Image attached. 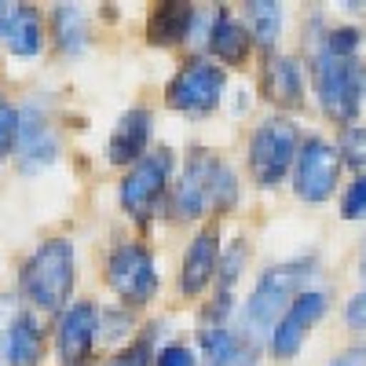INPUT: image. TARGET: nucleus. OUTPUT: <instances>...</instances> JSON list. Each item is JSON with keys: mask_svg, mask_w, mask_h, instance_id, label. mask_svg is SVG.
Listing matches in <instances>:
<instances>
[{"mask_svg": "<svg viewBox=\"0 0 366 366\" xmlns=\"http://www.w3.org/2000/svg\"><path fill=\"white\" fill-rule=\"evenodd\" d=\"M238 202V176L212 150L198 147L187 154L176 183L169 187V212L176 220H202L209 212H231Z\"/></svg>", "mask_w": 366, "mask_h": 366, "instance_id": "1", "label": "nucleus"}, {"mask_svg": "<svg viewBox=\"0 0 366 366\" xmlns=\"http://www.w3.org/2000/svg\"><path fill=\"white\" fill-rule=\"evenodd\" d=\"M312 279H315V260H312V257L286 260V264L267 267L260 279H257V286H253V293H249V300H246V308H242V330H238V333H242L249 345L271 337L274 322H279V319L286 315L290 304H293L304 290H308Z\"/></svg>", "mask_w": 366, "mask_h": 366, "instance_id": "2", "label": "nucleus"}, {"mask_svg": "<svg viewBox=\"0 0 366 366\" xmlns=\"http://www.w3.org/2000/svg\"><path fill=\"white\" fill-rule=\"evenodd\" d=\"M19 293L29 304V312H63L74 293V242H41L19 267Z\"/></svg>", "mask_w": 366, "mask_h": 366, "instance_id": "3", "label": "nucleus"}, {"mask_svg": "<svg viewBox=\"0 0 366 366\" xmlns=\"http://www.w3.org/2000/svg\"><path fill=\"white\" fill-rule=\"evenodd\" d=\"M312 84H315V96H319L322 110L337 125L352 129L362 103H366V63H359L355 55L345 59V55H330V51L315 48Z\"/></svg>", "mask_w": 366, "mask_h": 366, "instance_id": "4", "label": "nucleus"}, {"mask_svg": "<svg viewBox=\"0 0 366 366\" xmlns=\"http://www.w3.org/2000/svg\"><path fill=\"white\" fill-rule=\"evenodd\" d=\"M172 165H176V154L169 147H158V150H147V158H139L125 176H121V187H117V198H121V209L129 217L147 227L154 209L162 205V198L169 194L172 187Z\"/></svg>", "mask_w": 366, "mask_h": 366, "instance_id": "5", "label": "nucleus"}, {"mask_svg": "<svg viewBox=\"0 0 366 366\" xmlns=\"http://www.w3.org/2000/svg\"><path fill=\"white\" fill-rule=\"evenodd\" d=\"M300 150V129L290 117H267L253 129L249 136V172L257 179V187H279L286 172H293Z\"/></svg>", "mask_w": 366, "mask_h": 366, "instance_id": "6", "label": "nucleus"}, {"mask_svg": "<svg viewBox=\"0 0 366 366\" xmlns=\"http://www.w3.org/2000/svg\"><path fill=\"white\" fill-rule=\"evenodd\" d=\"M224 88H227V74L220 63H212V59H191L165 84V103L176 114L205 117L224 103Z\"/></svg>", "mask_w": 366, "mask_h": 366, "instance_id": "7", "label": "nucleus"}, {"mask_svg": "<svg viewBox=\"0 0 366 366\" xmlns=\"http://www.w3.org/2000/svg\"><path fill=\"white\" fill-rule=\"evenodd\" d=\"M107 282L129 308H143L158 293V264L147 246L139 242H121L110 249L107 260Z\"/></svg>", "mask_w": 366, "mask_h": 366, "instance_id": "8", "label": "nucleus"}, {"mask_svg": "<svg viewBox=\"0 0 366 366\" xmlns=\"http://www.w3.org/2000/svg\"><path fill=\"white\" fill-rule=\"evenodd\" d=\"M337 179H341L337 143H330L322 136L300 139L297 162H293V194L300 202H326L337 191Z\"/></svg>", "mask_w": 366, "mask_h": 366, "instance_id": "9", "label": "nucleus"}, {"mask_svg": "<svg viewBox=\"0 0 366 366\" xmlns=\"http://www.w3.org/2000/svg\"><path fill=\"white\" fill-rule=\"evenodd\" d=\"M99 341V308L92 300H74L70 308L59 315L55 326V355L63 366H88L96 359Z\"/></svg>", "mask_w": 366, "mask_h": 366, "instance_id": "10", "label": "nucleus"}, {"mask_svg": "<svg viewBox=\"0 0 366 366\" xmlns=\"http://www.w3.org/2000/svg\"><path fill=\"white\" fill-rule=\"evenodd\" d=\"M326 308H330V297H326L322 290H304V293L290 304V308H286V315L274 322L271 337H267L271 355L279 359V362L293 359V355L300 352V345L308 341L312 326L326 315Z\"/></svg>", "mask_w": 366, "mask_h": 366, "instance_id": "11", "label": "nucleus"}, {"mask_svg": "<svg viewBox=\"0 0 366 366\" xmlns=\"http://www.w3.org/2000/svg\"><path fill=\"white\" fill-rule=\"evenodd\" d=\"M220 271V231L217 227H202L194 234V242L187 246V253H183V264H179V293L183 297H198L212 286V279H217Z\"/></svg>", "mask_w": 366, "mask_h": 366, "instance_id": "12", "label": "nucleus"}, {"mask_svg": "<svg viewBox=\"0 0 366 366\" xmlns=\"http://www.w3.org/2000/svg\"><path fill=\"white\" fill-rule=\"evenodd\" d=\"M15 150H19V169L22 172H41L55 162L59 154V139L48 125V117L37 114V107H29L19 114V136H15Z\"/></svg>", "mask_w": 366, "mask_h": 366, "instance_id": "13", "label": "nucleus"}, {"mask_svg": "<svg viewBox=\"0 0 366 366\" xmlns=\"http://www.w3.org/2000/svg\"><path fill=\"white\" fill-rule=\"evenodd\" d=\"M150 117L147 107H132L117 117V125L107 139V162L110 165H136L139 158H147V147H150Z\"/></svg>", "mask_w": 366, "mask_h": 366, "instance_id": "14", "label": "nucleus"}, {"mask_svg": "<svg viewBox=\"0 0 366 366\" xmlns=\"http://www.w3.org/2000/svg\"><path fill=\"white\" fill-rule=\"evenodd\" d=\"M205 48L209 55L224 66H242L253 51V37H249V26L234 19L231 8H217L212 11V26L205 34Z\"/></svg>", "mask_w": 366, "mask_h": 366, "instance_id": "15", "label": "nucleus"}, {"mask_svg": "<svg viewBox=\"0 0 366 366\" xmlns=\"http://www.w3.org/2000/svg\"><path fill=\"white\" fill-rule=\"evenodd\" d=\"M194 19L198 8L194 4H183V0H162L147 11V41L169 48V44H183L194 34Z\"/></svg>", "mask_w": 366, "mask_h": 366, "instance_id": "16", "label": "nucleus"}, {"mask_svg": "<svg viewBox=\"0 0 366 366\" xmlns=\"http://www.w3.org/2000/svg\"><path fill=\"white\" fill-rule=\"evenodd\" d=\"M264 92L274 107L297 110L304 107V66L293 55H267L264 63Z\"/></svg>", "mask_w": 366, "mask_h": 366, "instance_id": "17", "label": "nucleus"}, {"mask_svg": "<svg viewBox=\"0 0 366 366\" xmlns=\"http://www.w3.org/2000/svg\"><path fill=\"white\" fill-rule=\"evenodd\" d=\"M4 362L8 366H41L44 362V326L37 312H15L4 333Z\"/></svg>", "mask_w": 366, "mask_h": 366, "instance_id": "18", "label": "nucleus"}, {"mask_svg": "<svg viewBox=\"0 0 366 366\" xmlns=\"http://www.w3.org/2000/svg\"><path fill=\"white\" fill-rule=\"evenodd\" d=\"M198 348L209 366H253V345L238 330L224 326H198Z\"/></svg>", "mask_w": 366, "mask_h": 366, "instance_id": "19", "label": "nucleus"}, {"mask_svg": "<svg viewBox=\"0 0 366 366\" xmlns=\"http://www.w3.org/2000/svg\"><path fill=\"white\" fill-rule=\"evenodd\" d=\"M8 51L19 55V59H37L44 51V19L37 8L29 4H15V11L8 15L4 29H0Z\"/></svg>", "mask_w": 366, "mask_h": 366, "instance_id": "20", "label": "nucleus"}, {"mask_svg": "<svg viewBox=\"0 0 366 366\" xmlns=\"http://www.w3.org/2000/svg\"><path fill=\"white\" fill-rule=\"evenodd\" d=\"M51 37H55L59 51H66V55H81L88 48V15L81 11V4L51 8Z\"/></svg>", "mask_w": 366, "mask_h": 366, "instance_id": "21", "label": "nucleus"}, {"mask_svg": "<svg viewBox=\"0 0 366 366\" xmlns=\"http://www.w3.org/2000/svg\"><path fill=\"white\" fill-rule=\"evenodd\" d=\"M246 26H249V37L257 41V44H264L267 48V55H271V48L279 44V37H282V4H274V0H249L246 4Z\"/></svg>", "mask_w": 366, "mask_h": 366, "instance_id": "22", "label": "nucleus"}, {"mask_svg": "<svg viewBox=\"0 0 366 366\" xmlns=\"http://www.w3.org/2000/svg\"><path fill=\"white\" fill-rule=\"evenodd\" d=\"M337 154H341V165L355 169V176H366V125H352L341 132Z\"/></svg>", "mask_w": 366, "mask_h": 366, "instance_id": "23", "label": "nucleus"}, {"mask_svg": "<svg viewBox=\"0 0 366 366\" xmlns=\"http://www.w3.org/2000/svg\"><path fill=\"white\" fill-rule=\"evenodd\" d=\"M246 253H249V249H246V242H242V238H234V246H231L227 253H220V271H217L220 293H231V290H234L242 267H246Z\"/></svg>", "mask_w": 366, "mask_h": 366, "instance_id": "24", "label": "nucleus"}, {"mask_svg": "<svg viewBox=\"0 0 366 366\" xmlns=\"http://www.w3.org/2000/svg\"><path fill=\"white\" fill-rule=\"evenodd\" d=\"M359 44H362V34L355 26H337V29H326V37H322V51H330V55H345V59H352V55H359Z\"/></svg>", "mask_w": 366, "mask_h": 366, "instance_id": "25", "label": "nucleus"}, {"mask_svg": "<svg viewBox=\"0 0 366 366\" xmlns=\"http://www.w3.org/2000/svg\"><path fill=\"white\" fill-rule=\"evenodd\" d=\"M15 136H19V110L4 92H0V165H4V158L11 154Z\"/></svg>", "mask_w": 366, "mask_h": 366, "instance_id": "26", "label": "nucleus"}, {"mask_svg": "<svg viewBox=\"0 0 366 366\" xmlns=\"http://www.w3.org/2000/svg\"><path fill=\"white\" fill-rule=\"evenodd\" d=\"M107 366H154V341H150V333L132 341V345H125Z\"/></svg>", "mask_w": 366, "mask_h": 366, "instance_id": "27", "label": "nucleus"}, {"mask_svg": "<svg viewBox=\"0 0 366 366\" xmlns=\"http://www.w3.org/2000/svg\"><path fill=\"white\" fill-rule=\"evenodd\" d=\"M341 217L345 220H366V176H355L352 187L341 198Z\"/></svg>", "mask_w": 366, "mask_h": 366, "instance_id": "28", "label": "nucleus"}, {"mask_svg": "<svg viewBox=\"0 0 366 366\" xmlns=\"http://www.w3.org/2000/svg\"><path fill=\"white\" fill-rule=\"evenodd\" d=\"M154 366H198V352L191 345H165L154 355Z\"/></svg>", "mask_w": 366, "mask_h": 366, "instance_id": "29", "label": "nucleus"}, {"mask_svg": "<svg viewBox=\"0 0 366 366\" xmlns=\"http://www.w3.org/2000/svg\"><path fill=\"white\" fill-rule=\"evenodd\" d=\"M345 322H348L352 330H366V290H362V293H355V297L348 300V308H345Z\"/></svg>", "mask_w": 366, "mask_h": 366, "instance_id": "30", "label": "nucleus"}, {"mask_svg": "<svg viewBox=\"0 0 366 366\" xmlns=\"http://www.w3.org/2000/svg\"><path fill=\"white\" fill-rule=\"evenodd\" d=\"M326 366H366V345H359V348H348V352H341L333 362H326Z\"/></svg>", "mask_w": 366, "mask_h": 366, "instance_id": "31", "label": "nucleus"}, {"mask_svg": "<svg viewBox=\"0 0 366 366\" xmlns=\"http://www.w3.org/2000/svg\"><path fill=\"white\" fill-rule=\"evenodd\" d=\"M362 279H366V249H362Z\"/></svg>", "mask_w": 366, "mask_h": 366, "instance_id": "32", "label": "nucleus"}]
</instances>
